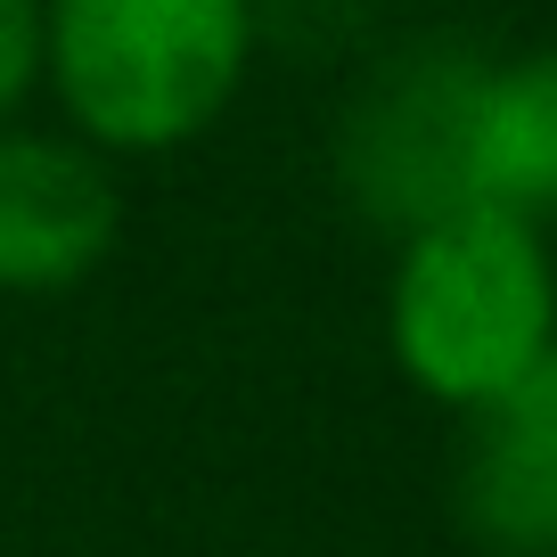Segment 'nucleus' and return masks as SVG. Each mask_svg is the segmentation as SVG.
<instances>
[{"label": "nucleus", "instance_id": "obj_1", "mask_svg": "<svg viewBox=\"0 0 557 557\" xmlns=\"http://www.w3.org/2000/svg\"><path fill=\"white\" fill-rule=\"evenodd\" d=\"M255 50V0H41V90L107 164L206 139Z\"/></svg>", "mask_w": 557, "mask_h": 557}, {"label": "nucleus", "instance_id": "obj_2", "mask_svg": "<svg viewBox=\"0 0 557 557\" xmlns=\"http://www.w3.org/2000/svg\"><path fill=\"white\" fill-rule=\"evenodd\" d=\"M557 345L549 230L500 206H459L394 238L385 271V352L435 410H475Z\"/></svg>", "mask_w": 557, "mask_h": 557}, {"label": "nucleus", "instance_id": "obj_3", "mask_svg": "<svg viewBox=\"0 0 557 557\" xmlns=\"http://www.w3.org/2000/svg\"><path fill=\"white\" fill-rule=\"evenodd\" d=\"M484 66L492 58L459 50V41H410V50L377 58L361 74V90L345 99L336 189L385 238H410V230L475 206L468 197V139H475Z\"/></svg>", "mask_w": 557, "mask_h": 557}, {"label": "nucleus", "instance_id": "obj_4", "mask_svg": "<svg viewBox=\"0 0 557 557\" xmlns=\"http://www.w3.org/2000/svg\"><path fill=\"white\" fill-rule=\"evenodd\" d=\"M115 164L74 132L0 123V296H66L115 255Z\"/></svg>", "mask_w": 557, "mask_h": 557}, {"label": "nucleus", "instance_id": "obj_5", "mask_svg": "<svg viewBox=\"0 0 557 557\" xmlns=\"http://www.w3.org/2000/svg\"><path fill=\"white\" fill-rule=\"evenodd\" d=\"M451 517L484 557H557V345L517 385L459 410Z\"/></svg>", "mask_w": 557, "mask_h": 557}, {"label": "nucleus", "instance_id": "obj_6", "mask_svg": "<svg viewBox=\"0 0 557 557\" xmlns=\"http://www.w3.org/2000/svg\"><path fill=\"white\" fill-rule=\"evenodd\" d=\"M468 197L500 206L517 222H557V50L492 58L475 90V139H468Z\"/></svg>", "mask_w": 557, "mask_h": 557}, {"label": "nucleus", "instance_id": "obj_7", "mask_svg": "<svg viewBox=\"0 0 557 557\" xmlns=\"http://www.w3.org/2000/svg\"><path fill=\"white\" fill-rule=\"evenodd\" d=\"M41 90V0H0V123Z\"/></svg>", "mask_w": 557, "mask_h": 557}]
</instances>
